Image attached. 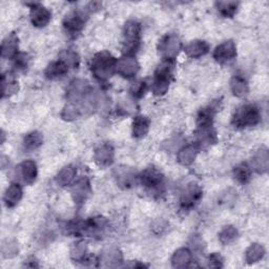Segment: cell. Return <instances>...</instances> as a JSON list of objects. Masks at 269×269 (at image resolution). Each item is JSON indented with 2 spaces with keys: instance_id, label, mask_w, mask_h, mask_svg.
<instances>
[{
  "instance_id": "obj_1",
  "label": "cell",
  "mask_w": 269,
  "mask_h": 269,
  "mask_svg": "<svg viewBox=\"0 0 269 269\" xmlns=\"http://www.w3.org/2000/svg\"><path fill=\"white\" fill-rule=\"evenodd\" d=\"M117 62L115 58L106 52L97 54L92 60V73L100 81H106L115 72Z\"/></svg>"
},
{
  "instance_id": "obj_2",
  "label": "cell",
  "mask_w": 269,
  "mask_h": 269,
  "mask_svg": "<svg viewBox=\"0 0 269 269\" xmlns=\"http://www.w3.org/2000/svg\"><path fill=\"white\" fill-rule=\"evenodd\" d=\"M261 120V113L256 105H243L234 115L233 123L237 127L255 126Z\"/></svg>"
},
{
  "instance_id": "obj_3",
  "label": "cell",
  "mask_w": 269,
  "mask_h": 269,
  "mask_svg": "<svg viewBox=\"0 0 269 269\" xmlns=\"http://www.w3.org/2000/svg\"><path fill=\"white\" fill-rule=\"evenodd\" d=\"M173 61H165L158 67L152 85V89L155 95L162 96L167 92L169 83H171V78L173 76Z\"/></svg>"
},
{
  "instance_id": "obj_4",
  "label": "cell",
  "mask_w": 269,
  "mask_h": 269,
  "mask_svg": "<svg viewBox=\"0 0 269 269\" xmlns=\"http://www.w3.org/2000/svg\"><path fill=\"white\" fill-rule=\"evenodd\" d=\"M140 24L136 21H129L125 24L123 31V51L127 56H132L139 47L141 38Z\"/></svg>"
},
{
  "instance_id": "obj_5",
  "label": "cell",
  "mask_w": 269,
  "mask_h": 269,
  "mask_svg": "<svg viewBox=\"0 0 269 269\" xmlns=\"http://www.w3.org/2000/svg\"><path fill=\"white\" fill-rule=\"evenodd\" d=\"M140 181L151 194H161L163 191V176L156 168H146L140 176Z\"/></svg>"
},
{
  "instance_id": "obj_6",
  "label": "cell",
  "mask_w": 269,
  "mask_h": 269,
  "mask_svg": "<svg viewBox=\"0 0 269 269\" xmlns=\"http://www.w3.org/2000/svg\"><path fill=\"white\" fill-rule=\"evenodd\" d=\"M85 15L79 11H75L66 15L64 21H63V27L68 36L76 37L82 31V28L85 24Z\"/></svg>"
},
{
  "instance_id": "obj_7",
  "label": "cell",
  "mask_w": 269,
  "mask_h": 269,
  "mask_svg": "<svg viewBox=\"0 0 269 269\" xmlns=\"http://www.w3.org/2000/svg\"><path fill=\"white\" fill-rule=\"evenodd\" d=\"M159 49L166 61H174L181 49V41L175 35H168L162 39Z\"/></svg>"
},
{
  "instance_id": "obj_8",
  "label": "cell",
  "mask_w": 269,
  "mask_h": 269,
  "mask_svg": "<svg viewBox=\"0 0 269 269\" xmlns=\"http://www.w3.org/2000/svg\"><path fill=\"white\" fill-rule=\"evenodd\" d=\"M237 56L236 45L233 41H225L222 44L217 46L214 52V58L219 63H228L233 61Z\"/></svg>"
},
{
  "instance_id": "obj_9",
  "label": "cell",
  "mask_w": 269,
  "mask_h": 269,
  "mask_svg": "<svg viewBox=\"0 0 269 269\" xmlns=\"http://www.w3.org/2000/svg\"><path fill=\"white\" fill-rule=\"evenodd\" d=\"M202 197L201 188L197 185H189L186 187L184 193L181 196L180 203L183 209H191L193 208Z\"/></svg>"
},
{
  "instance_id": "obj_10",
  "label": "cell",
  "mask_w": 269,
  "mask_h": 269,
  "mask_svg": "<svg viewBox=\"0 0 269 269\" xmlns=\"http://www.w3.org/2000/svg\"><path fill=\"white\" fill-rule=\"evenodd\" d=\"M116 68H117V72L120 75H122L123 77L131 78L137 74L139 65L135 58L127 56L125 58H121L120 60L117 61Z\"/></svg>"
},
{
  "instance_id": "obj_11",
  "label": "cell",
  "mask_w": 269,
  "mask_h": 269,
  "mask_svg": "<svg viewBox=\"0 0 269 269\" xmlns=\"http://www.w3.org/2000/svg\"><path fill=\"white\" fill-rule=\"evenodd\" d=\"M49 19H51V13L47 8L40 4H35L31 9V20L35 26L42 27L45 26Z\"/></svg>"
},
{
  "instance_id": "obj_12",
  "label": "cell",
  "mask_w": 269,
  "mask_h": 269,
  "mask_svg": "<svg viewBox=\"0 0 269 269\" xmlns=\"http://www.w3.org/2000/svg\"><path fill=\"white\" fill-rule=\"evenodd\" d=\"M22 198V188L20 184L12 183L7 187L3 196V202L6 207H14Z\"/></svg>"
},
{
  "instance_id": "obj_13",
  "label": "cell",
  "mask_w": 269,
  "mask_h": 269,
  "mask_svg": "<svg viewBox=\"0 0 269 269\" xmlns=\"http://www.w3.org/2000/svg\"><path fill=\"white\" fill-rule=\"evenodd\" d=\"M18 173L24 183L32 184L37 176L36 164L33 161H24L18 166Z\"/></svg>"
},
{
  "instance_id": "obj_14",
  "label": "cell",
  "mask_w": 269,
  "mask_h": 269,
  "mask_svg": "<svg viewBox=\"0 0 269 269\" xmlns=\"http://www.w3.org/2000/svg\"><path fill=\"white\" fill-rule=\"evenodd\" d=\"M18 39L16 35L7 36L1 45V55L3 58L14 59L18 55Z\"/></svg>"
},
{
  "instance_id": "obj_15",
  "label": "cell",
  "mask_w": 269,
  "mask_h": 269,
  "mask_svg": "<svg viewBox=\"0 0 269 269\" xmlns=\"http://www.w3.org/2000/svg\"><path fill=\"white\" fill-rule=\"evenodd\" d=\"M208 51H209L208 43L205 42V41H201V40L192 41L188 45H186V47H185L186 54L189 57H192V58L202 57L205 54H207Z\"/></svg>"
},
{
  "instance_id": "obj_16",
  "label": "cell",
  "mask_w": 269,
  "mask_h": 269,
  "mask_svg": "<svg viewBox=\"0 0 269 269\" xmlns=\"http://www.w3.org/2000/svg\"><path fill=\"white\" fill-rule=\"evenodd\" d=\"M68 71V66L61 60L49 64L45 71V76L48 79H58L63 77Z\"/></svg>"
},
{
  "instance_id": "obj_17",
  "label": "cell",
  "mask_w": 269,
  "mask_h": 269,
  "mask_svg": "<svg viewBox=\"0 0 269 269\" xmlns=\"http://www.w3.org/2000/svg\"><path fill=\"white\" fill-rule=\"evenodd\" d=\"M114 152L109 145H102L96 151V161L99 165L107 166L113 162Z\"/></svg>"
},
{
  "instance_id": "obj_18",
  "label": "cell",
  "mask_w": 269,
  "mask_h": 269,
  "mask_svg": "<svg viewBox=\"0 0 269 269\" xmlns=\"http://www.w3.org/2000/svg\"><path fill=\"white\" fill-rule=\"evenodd\" d=\"M18 91V83L15 76L11 72H6L2 75V96L7 97L15 94Z\"/></svg>"
},
{
  "instance_id": "obj_19",
  "label": "cell",
  "mask_w": 269,
  "mask_h": 269,
  "mask_svg": "<svg viewBox=\"0 0 269 269\" xmlns=\"http://www.w3.org/2000/svg\"><path fill=\"white\" fill-rule=\"evenodd\" d=\"M216 109L214 106H208L201 109L200 113L198 115L197 122L199 127H209L212 126L214 117H215Z\"/></svg>"
},
{
  "instance_id": "obj_20",
  "label": "cell",
  "mask_w": 269,
  "mask_h": 269,
  "mask_svg": "<svg viewBox=\"0 0 269 269\" xmlns=\"http://www.w3.org/2000/svg\"><path fill=\"white\" fill-rule=\"evenodd\" d=\"M148 127H149V120L146 117L143 116L136 117L133 123L134 137L136 138L144 137L148 132Z\"/></svg>"
},
{
  "instance_id": "obj_21",
  "label": "cell",
  "mask_w": 269,
  "mask_h": 269,
  "mask_svg": "<svg viewBox=\"0 0 269 269\" xmlns=\"http://www.w3.org/2000/svg\"><path fill=\"white\" fill-rule=\"evenodd\" d=\"M88 191H89V184L86 179L79 180L73 187V195L75 198V201L83 202L86 196L88 195Z\"/></svg>"
},
{
  "instance_id": "obj_22",
  "label": "cell",
  "mask_w": 269,
  "mask_h": 269,
  "mask_svg": "<svg viewBox=\"0 0 269 269\" xmlns=\"http://www.w3.org/2000/svg\"><path fill=\"white\" fill-rule=\"evenodd\" d=\"M197 153H198L197 148L194 145L186 146L185 148L182 149V151H180V153L178 155L179 162L183 165L191 164L195 160Z\"/></svg>"
},
{
  "instance_id": "obj_23",
  "label": "cell",
  "mask_w": 269,
  "mask_h": 269,
  "mask_svg": "<svg viewBox=\"0 0 269 269\" xmlns=\"http://www.w3.org/2000/svg\"><path fill=\"white\" fill-rule=\"evenodd\" d=\"M192 260L191 253L188 249H179L173 257V264L176 267H185Z\"/></svg>"
},
{
  "instance_id": "obj_24",
  "label": "cell",
  "mask_w": 269,
  "mask_h": 269,
  "mask_svg": "<svg viewBox=\"0 0 269 269\" xmlns=\"http://www.w3.org/2000/svg\"><path fill=\"white\" fill-rule=\"evenodd\" d=\"M234 175L237 180L240 183H247L249 180H251V176H252V171L251 167H249L247 164L242 163L240 165H238L235 167Z\"/></svg>"
},
{
  "instance_id": "obj_25",
  "label": "cell",
  "mask_w": 269,
  "mask_h": 269,
  "mask_svg": "<svg viewBox=\"0 0 269 269\" xmlns=\"http://www.w3.org/2000/svg\"><path fill=\"white\" fill-rule=\"evenodd\" d=\"M42 143V136L37 133H31L24 137L23 140V146L27 151H33V149H36L37 147H39Z\"/></svg>"
},
{
  "instance_id": "obj_26",
  "label": "cell",
  "mask_w": 269,
  "mask_h": 269,
  "mask_svg": "<svg viewBox=\"0 0 269 269\" xmlns=\"http://www.w3.org/2000/svg\"><path fill=\"white\" fill-rule=\"evenodd\" d=\"M232 88L234 94L238 97H243L244 95L247 94V84L246 81L244 80V78H242L241 76H236L233 79Z\"/></svg>"
},
{
  "instance_id": "obj_27",
  "label": "cell",
  "mask_w": 269,
  "mask_h": 269,
  "mask_svg": "<svg viewBox=\"0 0 269 269\" xmlns=\"http://www.w3.org/2000/svg\"><path fill=\"white\" fill-rule=\"evenodd\" d=\"M218 11L220 12L224 17H233L238 8L237 2H218L217 3Z\"/></svg>"
},
{
  "instance_id": "obj_28",
  "label": "cell",
  "mask_w": 269,
  "mask_h": 269,
  "mask_svg": "<svg viewBox=\"0 0 269 269\" xmlns=\"http://www.w3.org/2000/svg\"><path fill=\"white\" fill-rule=\"evenodd\" d=\"M75 175H76L75 168H73L72 166H66L62 169L60 173H59L58 183H60L61 185H66L73 180Z\"/></svg>"
},
{
  "instance_id": "obj_29",
  "label": "cell",
  "mask_w": 269,
  "mask_h": 269,
  "mask_svg": "<svg viewBox=\"0 0 269 269\" xmlns=\"http://www.w3.org/2000/svg\"><path fill=\"white\" fill-rule=\"evenodd\" d=\"M237 235L238 233L236 231V228H234L233 226H228V227L226 226L220 234V241L223 244H229L237 238Z\"/></svg>"
},
{
  "instance_id": "obj_30",
  "label": "cell",
  "mask_w": 269,
  "mask_h": 269,
  "mask_svg": "<svg viewBox=\"0 0 269 269\" xmlns=\"http://www.w3.org/2000/svg\"><path fill=\"white\" fill-rule=\"evenodd\" d=\"M263 255H264L263 248L259 245H253L247 251V259L249 262H257L258 260H260Z\"/></svg>"
},
{
  "instance_id": "obj_31",
  "label": "cell",
  "mask_w": 269,
  "mask_h": 269,
  "mask_svg": "<svg viewBox=\"0 0 269 269\" xmlns=\"http://www.w3.org/2000/svg\"><path fill=\"white\" fill-rule=\"evenodd\" d=\"M61 60L69 67H77L79 64V57L75 52L66 51L62 53V58Z\"/></svg>"
},
{
  "instance_id": "obj_32",
  "label": "cell",
  "mask_w": 269,
  "mask_h": 269,
  "mask_svg": "<svg viewBox=\"0 0 269 269\" xmlns=\"http://www.w3.org/2000/svg\"><path fill=\"white\" fill-rule=\"evenodd\" d=\"M15 66L18 69H24L27 66V62H28V58L25 54H18L15 58Z\"/></svg>"
},
{
  "instance_id": "obj_33",
  "label": "cell",
  "mask_w": 269,
  "mask_h": 269,
  "mask_svg": "<svg viewBox=\"0 0 269 269\" xmlns=\"http://www.w3.org/2000/svg\"><path fill=\"white\" fill-rule=\"evenodd\" d=\"M146 89V83L145 82H138L135 85H133L131 92L136 98H140L144 95Z\"/></svg>"
},
{
  "instance_id": "obj_34",
  "label": "cell",
  "mask_w": 269,
  "mask_h": 269,
  "mask_svg": "<svg viewBox=\"0 0 269 269\" xmlns=\"http://www.w3.org/2000/svg\"><path fill=\"white\" fill-rule=\"evenodd\" d=\"M222 258L220 255H218V254H214L212 255L211 257H209V266H212V267H221L222 266Z\"/></svg>"
}]
</instances>
